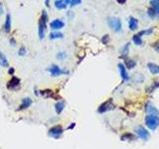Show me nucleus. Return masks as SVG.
I'll return each mask as SVG.
<instances>
[{"label": "nucleus", "instance_id": "3", "mask_svg": "<svg viewBox=\"0 0 159 149\" xmlns=\"http://www.w3.org/2000/svg\"><path fill=\"white\" fill-rule=\"evenodd\" d=\"M107 24L114 32H119V31L121 30V21H120V19L119 18H114V17L108 18Z\"/></svg>", "mask_w": 159, "mask_h": 149}, {"label": "nucleus", "instance_id": "2", "mask_svg": "<svg viewBox=\"0 0 159 149\" xmlns=\"http://www.w3.org/2000/svg\"><path fill=\"white\" fill-rule=\"evenodd\" d=\"M145 124L151 130L156 129L159 125V116L158 115H146Z\"/></svg>", "mask_w": 159, "mask_h": 149}, {"label": "nucleus", "instance_id": "5", "mask_svg": "<svg viewBox=\"0 0 159 149\" xmlns=\"http://www.w3.org/2000/svg\"><path fill=\"white\" fill-rule=\"evenodd\" d=\"M112 107H114V104H112V100H107V102H103V104L98 107V112L103 113V112H105V111H107V110L112 109Z\"/></svg>", "mask_w": 159, "mask_h": 149}, {"label": "nucleus", "instance_id": "32", "mask_svg": "<svg viewBox=\"0 0 159 149\" xmlns=\"http://www.w3.org/2000/svg\"><path fill=\"white\" fill-rule=\"evenodd\" d=\"M117 2H119V3H121V4L125 3V1H124V0H123V1H119H119H117Z\"/></svg>", "mask_w": 159, "mask_h": 149}, {"label": "nucleus", "instance_id": "11", "mask_svg": "<svg viewBox=\"0 0 159 149\" xmlns=\"http://www.w3.org/2000/svg\"><path fill=\"white\" fill-rule=\"evenodd\" d=\"M147 67H148V70L150 71L151 74H159V66L158 65H156L154 63H148Z\"/></svg>", "mask_w": 159, "mask_h": 149}, {"label": "nucleus", "instance_id": "10", "mask_svg": "<svg viewBox=\"0 0 159 149\" xmlns=\"http://www.w3.org/2000/svg\"><path fill=\"white\" fill-rule=\"evenodd\" d=\"M119 74L121 76V78L123 79L124 81L128 80V74H127L126 69H125L123 64H119Z\"/></svg>", "mask_w": 159, "mask_h": 149}, {"label": "nucleus", "instance_id": "19", "mask_svg": "<svg viewBox=\"0 0 159 149\" xmlns=\"http://www.w3.org/2000/svg\"><path fill=\"white\" fill-rule=\"evenodd\" d=\"M0 65L2 67H8V62H7L6 57L1 52H0Z\"/></svg>", "mask_w": 159, "mask_h": 149}, {"label": "nucleus", "instance_id": "13", "mask_svg": "<svg viewBox=\"0 0 159 149\" xmlns=\"http://www.w3.org/2000/svg\"><path fill=\"white\" fill-rule=\"evenodd\" d=\"M19 84H20V80H19L18 78H16V77H13V78L11 79V81L8 83V88H15L16 86H19Z\"/></svg>", "mask_w": 159, "mask_h": 149}, {"label": "nucleus", "instance_id": "26", "mask_svg": "<svg viewBox=\"0 0 159 149\" xmlns=\"http://www.w3.org/2000/svg\"><path fill=\"white\" fill-rule=\"evenodd\" d=\"M26 54V49H25V48H21V49H20V52H19V55H22V56H23V55H25Z\"/></svg>", "mask_w": 159, "mask_h": 149}, {"label": "nucleus", "instance_id": "7", "mask_svg": "<svg viewBox=\"0 0 159 149\" xmlns=\"http://www.w3.org/2000/svg\"><path fill=\"white\" fill-rule=\"evenodd\" d=\"M136 133L137 135L141 139H143V140H147L149 137V132L146 130L145 128H143L142 126H139L138 128L136 129Z\"/></svg>", "mask_w": 159, "mask_h": 149}, {"label": "nucleus", "instance_id": "28", "mask_svg": "<svg viewBox=\"0 0 159 149\" xmlns=\"http://www.w3.org/2000/svg\"><path fill=\"white\" fill-rule=\"evenodd\" d=\"M107 39H108V36H107V35H105V38H103V44H105V43H107Z\"/></svg>", "mask_w": 159, "mask_h": 149}, {"label": "nucleus", "instance_id": "22", "mask_svg": "<svg viewBox=\"0 0 159 149\" xmlns=\"http://www.w3.org/2000/svg\"><path fill=\"white\" fill-rule=\"evenodd\" d=\"M135 62L133 60H126V67L128 69H133L135 67Z\"/></svg>", "mask_w": 159, "mask_h": 149}, {"label": "nucleus", "instance_id": "25", "mask_svg": "<svg viewBox=\"0 0 159 149\" xmlns=\"http://www.w3.org/2000/svg\"><path fill=\"white\" fill-rule=\"evenodd\" d=\"M148 15H149V17L153 18L154 16L156 15V14H155V12H154L153 9H149V10H148Z\"/></svg>", "mask_w": 159, "mask_h": 149}, {"label": "nucleus", "instance_id": "1", "mask_svg": "<svg viewBox=\"0 0 159 149\" xmlns=\"http://www.w3.org/2000/svg\"><path fill=\"white\" fill-rule=\"evenodd\" d=\"M47 20H48V15L46 13V11L42 12V15L40 17L39 20V29H38V32H39V38L40 39H43L45 36V31H46V24H47Z\"/></svg>", "mask_w": 159, "mask_h": 149}, {"label": "nucleus", "instance_id": "17", "mask_svg": "<svg viewBox=\"0 0 159 149\" xmlns=\"http://www.w3.org/2000/svg\"><path fill=\"white\" fill-rule=\"evenodd\" d=\"M150 4L156 15H159V0H152L150 1Z\"/></svg>", "mask_w": 159, "mask_h": 149}, {"label": "nucleus", "instance_id": "16", "mask_svg": "<svg viewBox=\"0 0 159 149\" xmlns=\"http://www.w3.org/2000/svg\"><path fill=\"white\" fill-rule=\"evenodd\" d=\"M67 5H68V0L67 1H64V0H57V1H55V6L58 9H64L66 8Z\"/></svg>", "mask_w": 159, "mask_h": 149}, {"label": "nucleus", "instance_id": "15", "mask_svg": "<svg viewBox=\"0 0 159 149\" xmlns=\"http://www.w3.org/2000/svg\"><path fill=\"white\" fill-rule=\"evenodd\" d=\"M11 29V16L10 14H7L6 15V20H5V24H4V30L5 32H10Z\"/></svg>", "mask_w": 159, "mask_h": 149}, {"label": "nucleus", "instance_id": "21", "mask_svg": "<svg viewBox=\"0 0 159 149\" xmlns=\"http://www.w3.org/2000/svg\"><path fill=\"white\" fill-rule=\"evenodd\" d=\"M63 34L62 33H58V32H53L50 34V39H59V38H62Z\"/></svg>", "mask_w": 159, "mask_h": 149}, {"label": "nucleus", "instance_id": "23", "mask_svg": "<svg viewBox=\"0 0 159 149\" xmlns=\"http://www.w3.org/2000/svg\"><path fill=\"white\" fill-rule=\"evenodd\" d=\"M152 31H153V29H148V30H145V31H141L140 33H138V35L141 37V35H149V34H151L152 33Z\"/></svg>", "mask_w": 159, "mask_h": 149}, {"label": "nucleus", "instance_id": "6", "mask_svg": "<svg viewBox=\"0 0 159 149\" xmlns=\"http://www.w3.org/2000/svg\"><path fill=\"white\" fill-rule=\"evenodd\" d=\"M62 133H63V128L60 125L52 127L49 130V135L53 136V137H59V135H61Z\"/></svg>", "mask_w": 159, "mask_h": 149}, {"label": "nucleus", "instance_id": "4", "mask_svg": "<svg viewBox=\"0 0 159 149\" xmlns=\"http://www.w3.org/2000/svg\"><path fill=\"white\" fill-rule=\"evenodd\" d=\"M48 71L51 73L53 77H57V76H60V74H68V72L63 71L62 69H60L59 67L56 66V65H53L51 68L48 69Z\"/></svg>", "mask_w": 159, "mask_h": 149}, {"label": "nucleus", "instance_id": "31", "mask_svg": "<svg viewBox=\"0 0 159 149\" xmlns=\"http://www.w3.org/2000/svg\"><path fill=\"white\" fill-rule=\"evenodd\" d=\"M74 126H75V123H72V125L70 126V127H68V129H72V128H73Z\"/></svg>", "mask_w": 159, "mask_h": 149}, {"label": "nucleus", "instance_id": "12", "mask_svg": "<svg viewBox=\"0 0 159 149\" xmlns=\"http://www.w3.org/2000/svg\"><path fill=\"white\" fill-rule=\"evenodd\" d=\"M128 26H129V29L132 30V31L135 30V29H137V26H138V21H137V19H135L134 17L129 18Z\"/></svg>", "mask_w": 159, "mask_h": 149}, {"label": "nucleus", "instance_id": "14", "mask_svg": "<svg viewBox=\"0 0 159 149\" xmlns=\"http://www.w3.org/2000/svg\"><path fill=\"white\" fill-rule=\"evenodd\" d=\"M31 103H32V100H31V98H29V97L24 98V100H22V103H21V105L19 107V109H27V107H29L31 105Z\"/></svg>", "mask_w": 159, "mask_h": 149}, {"label": "nucleus", "instance_id": "18", "mask_svg": "<svg viewBox=\"0 0 159 149\" xmlns=\"http://www.w3.org/2000/svg\"><path fill=\"white\" fill-rule=\"evenodd\" d=\"M65 107V103L64 102H59L56 103V105H55V109H56V112L58 114H60L61 112L63 111V109H64Z\"/></svg>", "mask_w": 159, "mask_h": 149}, {"label": "nucleus", "instance_id": "20", "mask_svg": "<svg viewBox=\"0 0 159 149\" xmlns=\"http://www.w3.org/2000/svg\"><path fill=\"white\" fill-rule=\"evenodd\" d=\"M132 40H133V42L135 43V45H141L142 44V40H141V37L139 36L138 34H136V35H134L133 36V38H132Z\"/></svg>", "mask_w": 159, "mask_h": 149}, {"label": "nucleus", "instance_id": "9", "mask_svg": "<svg viewBox=\"0 0 159 149\" xmlns=\"http://www.w3.org/2000/svg\"><path fill=\"white\" fill-rule=\"evenodd\" d=\"M65 23L63 22L62 20H60V19H56V20H54L53 22L50 24V26H51L52 29H54V30H57V29H61L64 27Z\"/></svg>", "mask_w": 159, "mask_h": 149}, {"label": "nucleus", "instance_id": "8", "mask_svg": "<svg viewBox=\"0 0 159 149\" xmlns=\"http://www.w3.org/2000/svg\"><path fill=\"white\" fill-rule=\"evenodd\" d=\"M145 110L148 113V115H158L159 116V111L154 105L151 104V103H147V104H146Z\"/></svg>", "mask_w": 159, "mask_h": 149}, {"label": "nucleus", "instance_id": "24", "mask_svg": "<svg viewBox=\"0 0 159 149\" xmlns=\"http://www.w3.org/2000/svg\"><path fill=\"white\" fill-rule=\"evenodd\" d=\"M71 4L72 6H74V5H76V4H80V3H82V1L81 0H68V4Z\"/></svg>", "mask_w": 159, "mask_h": 149}, {"label": "nucleus", "instance_id": "30", "mask_svg": "<svg viewBox=\"0 0 159 149\" xmlns=\"http://www.w3.org/2000/svg\"><path fill=\"white\" fill-rule=\"evenodd\" d=\"M14 73V70L13 69H10L9 70V74H13Z\"/></svg>", "mask_w": 159, "mask_h": 149}, {"label": "nucleus", "instance_id": "27", "mask_svg": "<svg viewBox=\"0 0 159 149\" xmlns=\"http://www.w3.org/2000/svg\"><path fill=\"white\" fill-rule=\"evenodd\" d=\"M154 49H155L157 52H159V43H156V44L154 45Z\"/></svg>", "mask_w": 159, "mask_h": 149}, {"label": "nucleus", "instance_id": "29", "mask_svg": "<svg viewBox=\"0 0 159 149\" xmlns=\"http://www.w3.org/2000/svg\"><path fill=\"white\" fill-rule=\"evenodd\" d=\"M65 56H66V55H65V54H59V55H58V58H61V59H63V58H64Z\"/></svg>", "mask_w": 159, "mask_h": 149}]
</instances>
